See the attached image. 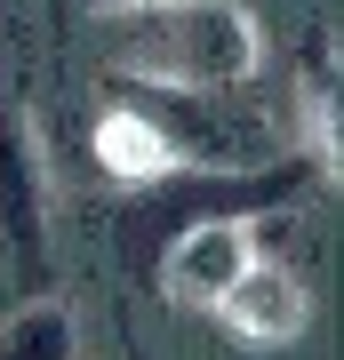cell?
I'll use <instances>...</instances> for the list:
<instances>
[{
    "instance_id": "6da1fadb",
    "label": "cell",
    "mask_w": 344,
    "mask_h": 360,
    "mask_svg": "<svg viewBox=\"0 0 344 360\" xmlns=\"http://www.w3.org/2000/svg\"><path fill=\"white\" fill-rule=\"evenodd\" d=\"M104 65L128 89H184L217 96L248 89L265 65V32L241 0H144L104 16Z\"/></svg>"
},
{
    "instance_id": "7a4b0ae2",
    "label": "cell",
    "mask_w": 344,
    "mask_h": 360,
    "mask_svg": "<svg viewBox=\"0 0 344 360\" xmlns=\"http://www.w3.org/2000/svg\"><path fill=\"white\" fill-rule=\"evenodd\" d=\"M265 257L256 248V217H200V224H177L160 240V288L192 312H217L232 281Z\"/></svg>"
},
{
    "instance_id": "3957f363",
    "label": "cell",
    "mask_w": 344,
    "mask_h": 360,
    "mask_svg": "<svg viewBox=\"0 0 344 360\" xmlns=\"http://www.w3.org/2000/svg\"><path fill=\"white\" fill-rule=\"evenodd\" d=\"M217 321L241 336V345H296V336L312 328V288L296 281L288 264L256 257L241 281H232V296L217 304Z\"/></svg>"
},
{
    "instance_id": "277c9868",
    "label": "cell",
    "mask_w": 344,
    "mask_h": 360,
    "mask_svg": "<svg viewBox=\"0 0 344 360\" xmlns=\"http://www.w3.org/2000/svg\"><path fill=\"white\" fill-rule=\"evenodd\" d=\"M0 240L16 248V264L40 272L49 248V184H40V153L25 136V120L0 104Z\"/></svg>"
},
{
    "instance_id": "5b68a950",
    "label": "cell",
    "mask_w": 344,
    "mask_h": 360,
    "mask_svg": "<svg viewBox=\"0 0 344 360\" xmlns=\"http://www.w3.org/2000/svg\"><path fill=\"white\" fill-rule=\"evenodd\" d=\"M96 160H104V176L120 184V193H144V184H160L168 176V153H160V136H153V120L136 112V104H104V120H96Z\"/></svg>"
},
{
    "instance_id": "8992f818",
    "label": "cell",
    "mask_w": 344,
    "mask_h": 360,
    "mask_svg": "<svg viewBox=\"0 0 344 360\" xmlns=\"http://www.w3.org/2000/svg\"><path fill=\"white\" fill-rule=\"evenodd\" d=\"M72 352H80V328H72V312H64L56 296L25 304L0 328V360H72Z\"/></svg>"
},
{
    "instance_id": "52a82bcc",
    "label": "cell",
    "mask_w": 344,
    "mask_h": 360,
    "mask_svg": "<svg viewBox=\"0 0 344 360\" xmlns=\"http://www.w3.org/2000/svg\"><path fill=\"white\" fill-rule=\"evenodd\" d=\"M80 8H96V16H113V8H144V0H80Z\"/></svg>"
}]
</instances>
